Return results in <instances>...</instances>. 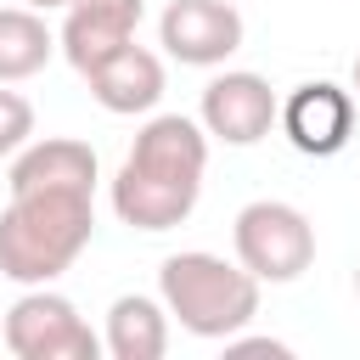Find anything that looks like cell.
<instances>
[{
  "label": "cell",
  "mask_w": 360,
  "mask_h": 360,
  "mask_svg": "<svg viewBox=\"0 0 360 360\" xmlns=\"http://www.w3.org/2000/svg\"><path fill=\"white\" fill-rule=\"evenodd\" d=\"M208 174V129L186 112H152L112 174V214L129 231H174L191 219Z\"/></svg>",
  "instance_id": "obj_1"
},
{
  "label": "cell",
  "mask_w": 360,
  "mask_h": 360,
  "mask_svg": "<svg viewBox=\"0 0 360 360\" xmlns=\"http://www.w3.org/2000/svg\"><path fill=\"white\" fill-rule=\"evenodd\" d=\"M28 141H34V101L0 84V158L22 152Z\"/></svg>",
  "instance_id": "obj_14"
},
{
  "label": "cell",
  "mask_w": 360,
  "mask_h": 360,
  "mask_svg": "<svg viewBox=\"0 0 360 360\" xmlns=\"http://www.w3.org/2000/svg\"><path fill=\"white\" fill-rule=\"evenodd\" d=\"M354 292H360V264H354Z\"/></svg>",
  "instance_id": "obj_17"
},
{
  "label": "cell",
  "mask_w": 360,
  "mask_h": 360,
  "mask_svg": "<svg viewBox=\"0 0 360 360\" xmlns=\"http://www.w3.org/2000/svg\"><path fill=\"white\" fill-rule=\"evenodd\" d=\"M158 298H163L169 321H180V332L214 338V343L236 338L259 315V281L236 259H219L208 248L169 253L158 270Z\"/></svg>",
  "instance_id": "obj_3"
},
{
  "label": "cell",
  "mask_w": 360,
  "mask_h": 360,
  "mask_svg": "<svg viewBox=\"0 0 360 360\" xmlns=\"http://www.w3.org/2000/svg\"><path fill=\"white\" fill-rule=\"evenodd\" d=\"M146 0H68L62 6V34L56 51L73 62V73L84 79L90 68H101L112 51H124L141 28Z\"/></svg>",
  "instance_id": "obj_9"
},
{
  "label": "cell",
  "mask_w": 360,
  "mask_h": 360,
  "mask_svg": "<svg viewBox=\"0 0 360 360\" xmlns=\"http://www.w3.org/2000/svg\"><path fill=\"white\" fill-rule=\"evenodd\" d=\"M6 186L11 191H34V186H84V191H96V152L73 135L28 141L22 152H11Z\"/></svg>",
  "instance_id": "obj_11"
},
{
  "label": "cell",
  "mask_w": 360,
  "mask_h": 360,
  "mask_svg": "<svg viewBox=\"0 0 360 360\" xmlns=\"http://www.w3.org/2000/svg\"><path fill=\"white\" fill-rule=\"evenodd\" d=\"M22 6H34V11H62L68 0H22Z\"/></svg>",
  "instance_id": "obj_15"
},
{
  "label": "cell",
  "mask_w": 360,
  "mask_h": 360,
  "mask_svg": "<svg viewBox=\"0 0 360 360\" xmlns=\"http://www.w3.org/2000/svg\"><path fill=\"white\" fill-rule=\"evenodd\" d=\"M242 11L236 0H169L158 17V45L180 68H225L242 51Z\"/></svg>",
  "instance_id": "obj_7"
},
{
  "label": "cell",
  "mask_w": 360,
  "mask_h": 360,
  "mask_svg": "<svg viewBox=\"0 0 360 360\" xmlns=\"http://www.w3.org/2000/svg\"><path fill=\"white\" fill-rule=\"evenodd\" d=\"M169 309L163 298L146 292H118L107 309V332H101V354L112 360H163L169 354Z\"/></svg>",
  "instance_id": "obj_12"
},
{
  "label": "cell",
  "mask_w": 360,
  "mask_h": 360,
  "mask_svg": "<svg viewBox=\"0 0 360 360\" xmlns=\"http://www.w3.org/2000/svg\"><path fill=\"white\" fill-rule=\"evenodd\" d=\"M6 349L17 360H96L101 332L79 315V304L56 287H28L6 309Z\"/></svg>",
  "instance_id": "obj_5"
},
{
  "label": "cell",
  "mask_w": 360,
  "mask_h": 360,
  "mask_svg": "<svg viewBox=\"0 0 360 360\" xmlns=\"http://www.w3.org/2000/svg\"><path fill=\"white\" fill-rule=\"evenodd\" d=\"M354 112H360L354 90H343L332 79H304L276 101V124H281L287 146L304 158H338L354 141Z\"/></svg>",
  "instance_id": "obj_6"
},
{
  "label": "cell",
  "mask_w": 360,
  "mask_h": 360,
  "mask_svg": "<svg viewBox=\"0 0 360 360\" xmlns=\"http://www.w3.org/2000/svg\"><path fill=\"white\" fill-rule=\"evenodd\" d=\"M96 236V191L34 186L0 208V276L17 287H51Z\"/></svg>",
  "instance_id": "obj_2"
},
{
  "label": "cell",
  "mask_w": 360,
  "mask_h": 360,
  "mask_svg": "<svg viewBox=\"0 0 360 360\" xmlns=\"http://www.w3.org/2000/svg\"><path fill=\"white\" fill-rule=\"evenodd\" d=\"M84 84H90V96L107 107V112H118V118H135V112H152L158 101H163V90H169V73H163V56L158 51H146V45H124V51H112L101 68H90L84 73Z\"/></svg>",
  "instance_id": "obj_10"
},
{
  "label": "cell",
  "mask_w": 360,
  "mask_h": 360,
  "mask_svg": "<svg viewBox=\"0 0 360 360\" xmlns=\"http://www.w3.org/2000/svg\"><path fill=\"white\" fill-rule=\"evenodd\" d=\"M231 248H236V264L264 287H287L298 281L309 264H315V225L304 208L281 202V197H259L236 214L231 225Z\"/></svg>",
  "instance_id": "obj_4"
},
{
  "label": "cell",
  "mask_w": 360,
  "mask_h": 360,
  "mask_svg": "<svg viewBox=\"0 0 360 360\" xmlns=\"http://www.w3.org/2000/svg\"><path fill=\"white\" fill-rule=\"evenodd\" d=\"M56 51V34L45 28V11L34 6H0V84L34 79Z\"/></svg>",
  "instance_id": "obj_13"
},
{
  "label": "cell",
  "mask_w": 360,
  "mask_h": 360,
  "mask_svg": "<svg viewBox=\"0 0 360 360\" xmlns=\"http://www.w3.org/2000/svg\"><path fill=\"white\" fill-rule=\"evenodd\" d=\"M276 90L264 73H248V68H225L202 84V107H197V124L208 129V141H225V146H259L270 129H276Z\"/></svg>",
  "instance_id": "obj_8"
},
{
  "label": "cell",
  "mask_w": 360,
  "mask_h": 360,
  "mask_svg": "<svg viewBox=\"0 0 360 360\" xmlns=\"http://www.w3.org/2000/svg\"><path fill=\"white\" fill-rule=\"evenodd\" d=\"M349 90H354V101H360V56H354V73H349Z\"/></svg>",
  "instance_id": "obj_16"
}]
</instances>
